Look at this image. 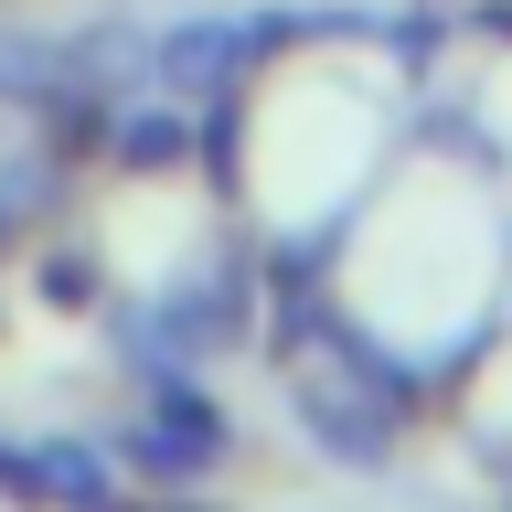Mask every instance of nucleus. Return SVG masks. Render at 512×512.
I'll use <instances>...</instances> for the list:
<instances>
[{"mask_svg": "<svg viewBox=\"0 0 512 512\" xmlns=\"http://www.w3.org/2000/svg\"><path fill=\"white\" fill-rule=\"evenodd\" d=\"M128 448H139L150 470H203V459H214L224 438H214V416L192 406V395H171V406H150V427H139Z\"/></svg>", "mask_w": 512, "mask_h": 512, "instance_id": "obj_1", "label": "nucleus"}]
</instances>
